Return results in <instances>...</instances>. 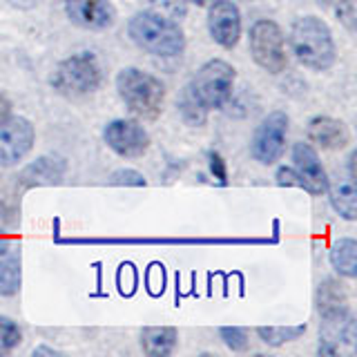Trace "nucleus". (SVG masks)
I'll list each match as a JSON object with an SVG mask.
<instances>
[{"label": "nucleus", "mask_w": 357, "mask_h": 357, "mask_svg": "<svg viewBox=\"0 0 357 357\" xmlns=\"http://www.w3.org/2000/svg\"><path fill=\"white\" fill-rule=\"evenodd\" d=\"M248 3H252V0H248Z\"/></svg>", "instance_id": "obj_32"}, {"label": "nucleus", "mask_w": 357, "mask_h": 357, "mask_svg": "<svg viewBox=\"0 0 357 357\" xmlns=\"http://www.w3.org/2000/svg\"><path fill=\"white\" fill-rule=\"evenodd\" d=\"M219 337L226 344V349H230L232 353H243L250 349V337L241 326H221Z\"/></svg>", "instance_id": "obj_22"}, {"label": "nucleus", "mask_w": 357, "mask_h": 357, "mask_svg": "<svg viewBox=\"0 0 357 357\" xmlns=\"http://www.w3.org/2000/svg\"><path fill=\"white\" fill-rule=\"evenodd\" d=\"M337 3H340V0H317V5L319 7H326V9H333Z\"/></svg>", "instance_id": "obj_30"}, {"label": "nucleus", "mask_w": 357, "mask_h": 357, "mask_svg": "<svg viewBox=\"0 0 357 357\" xmlns=\"http://www.w3.org/2000/svg\"><path fill=\"white\" fill-rule=\"evenodd\" d=\"M333 9H335V14H337V20L353 33L355 31V3L353 0H340Z\"/></svg>", "instance_id": "obj_24"}, {"label": "nucleus", "mask_w": 357, "mask_h": 357, "mask_svg": "<svg viewBox=\"0 0 357 357\" xmlns=\"http://www.w3.org/2000/svg\"><path fill=\"white\" fill-rule=\"evenodd\" d=\"M248 50L252 61L268 74H282L288 65L284 29L271 18H259L248 31Z\"/></svg>", "instance_id": "obj_6"}, {"label": "nucleus", "mask_w": 357, "mask_h": 357, "mask_svg": "<svg viewBox=\"0 0 357 357\" xmlns=\"http://www.w3.org/2000/svg\"><path fill=\"white\" fill-rule=\"evenodd\" d=\"M328 261L331 268L344 279H355L357 277V241L353 237H340L333 241L328 250Z\"/></svg>", "instance_id": "obj_17"}, {"label": "nucleus", "mask_w": 357, "mask_h": 357, "mask_svg": "<svg viewBox=\"0 0 357 357\" xmlns=\"http://www.w3.org/2000/svg\"><path fill=\"white\" fill-rule=\"evenodd\" d=\"M11 248V241H9V237H7V232L0 228V257H3L7 250Z\"/></svg>", "instance_id": "obj_28"}, {"label": "nucleus", "mask_w": 357, "mask_h": 357, "mask_svg": "<svg viewBox=\"0 0 357 357\" xmlns=\"http://www.w3.org/2000/svg\"><path fill=\"white\" fill-rule=\"evenodd\" d=\"M237 72L234 67L223 59H212L195 72L190 87L197 98L206 105V109H223L232 98Z\"/></svg>", "instance_id": "obj_5"}, {"label": "nucleus", "mask_w": 357, "mask_h": 357, "mask_svg": "<svg viewBox=\"0 0 357 357\" xmlns=\"http://www.w3.org/2000/svg\"><path fill=\"white\" fill-rule=\"evenodd\" d=\"M103 141L121 159H139L150 150V134L139 121L114 119L103 128Z\"/></svg>", "instance_id": "obj_8"}, {"label": "nucleus", "mask_w": 357, "mask_h": 357, "mask_svg": "<svg viewBox=\"0 0 357 357\" xmlns=\"http://www.w3.org/2000/svg\"><path fill=\"white\" fill-rule=\"evenodd\" d=\"M109 185H132V188H143L145 176L139 170H132V167H121V170H114L107 178Z\"/></svg>", "instance_id": "obj_23"}, {"label": "nucleus", "mask_w": 357, "mask_h": 357, "mask_svg": "<svg viewBox=\"0 0 357 357\" xmlns=\"http://www.w3.org/2000/svg\"><path fill=\"white\" fill-rule=\"evenodd\" d=\"M22 282V268H20V252L7 250L0 257V295L14 297L20 290Z\"/></svg>", "instance_id": "obj_18"}, {"label": "nucleus", "mask_w": 357, "mask_h": 357, "mask_svg": "<svg viewBox=\"0 0 357 357\" xmlns=\"http://www.w3.org/2000/svg\"><path fill=\"white\" fill-rule=\"evenodd\" d=\"M293 167L301 178V188L312 197H321L326 192L328 174L319 161L317 150L308 141H297L293 145Z\"/></svg>", "instance_id": "obj_12"}, {"label": "nucleus", "mask_w": 357, "mask_h": 357, "mask_svg": "<svg viewBox=\"0 0 357 357\" xmlns=\"http://www.w3.org/2000/svg\"><path fill=\"white\" fill-rule=\"evenodd\" d=\"M308 143H315L321 150H344L351 143V132L342 119L335 116H312L306 126Z\"/></svg>", "instance_id": "obj_13"}, {"label": "nucleus", "mask_w": 357, "mask_h": 357, "mask_svg": "<svg viewBox=\"0 0 357 357\" xmlns=\"http://www.w3.org/2000/svg\"><path fill=\"white\" fill-rule=\"evenodd\" d=\"M288 40L297 63L310 72H328L337 61L333 31L319 16H299L290 25Z\"/></svg>", "instance_id": "obj_2"}, {"label": "nucleus", "mask_w": 357, "mask_h": 357, "mask_svg": "<svg viewBox=\"0 0 357 357\" xmlns=\"http://www.w3.org/2000/svg\"><path fill=\"white\" fill-rule=\"evenodd\" d=\"M210 172L215 174V178H219L221 183H226V163L217 154V152H210Z\"/></svg>", "instance_id": "obj_26"}, {"label": "nucleus", "mask_w": 357, "mask_h": 357, "mask_svg": "<svg viewBox=\"0 0 357 357\" xmlns=\"http://www.w3.org/2000/svg\"><path fill=\"white\" fill-rule=\"evenodd\" d=\"M50 83L65 98H81L100 87L103 67L94 52H78L56 65Z\"/></svg>", "instance_id": "obj_4"}, {"label": "nucleus", "mask_w": 357, "mask_h": 357, "mask_svg": "<svg viewBox=\"0 0 357 357\" xmlns=\"http://www.w3.org/2000/svg\"><path fill=\"white\" fill-rule=\"evenodd\" d=\"M306 333V324H288V326H257V335L259 340L273 349H279V346L297 342L301 335Z\"/></svg>", "instance_id": "obj_20"}, {"label": "nucleus", "mask_w": 357, "mask_h": 357, "mask_svg": "<svg viewBox=\"0 0 357 357\" xmlns=\"http://www.w3.org/2000/svg\"><path fill=\"white\" fill-rule=\"evenodd\" d=\"M275 181L279 188H301V178L297 174V170L293 165H282L279 170L275 172ZM304 190V188H301Z\"/></svg>", "instance_id": "obj_25"}, {"label": "nucleus", "mask_w": 357, "mask_h": 357, "mask_svg": "<svg viewBox=\"0 0 357 357\" xmlns=\"http://www.w3.org/2000/svg\"><path fill=\"white\" fill-rule=\"evenodd\" d=\"M38 355H59L54 349H47V346H38V349H33V357Z\"/></svg>", "instance_id": "obj_29"}, {"label": "nucleus", "mask_w": 357, "mask_h": 357, "mask_svg": "<svg viewBox=\"0 0 357 357\" xmlns=\"http://www.w3.org/2000/svg\"><path fill=\"white\" fill-rule=\"evenodd\" d=\"M317 310H319L321 321H340V319L353 317L349 308V295H346V288L337 279H324L319 284Z\"/></svg>", "instance_id": "obj_14"}, {"label": "nucleus", "mask_w": 357, "mask_h": 357, "mask_svg": "<svg viewBox=\"0 0 357 357\" xmlns=\"http://www.w3.org/2000/svg\"><path fill=\"white\" fill-rule=\"evenodd\" d=\"M33 143L36 130L25 116H9L0 123V167H14L27 159Z\"/></svg>", "instance_id": "obj_9"}, {"label": "nucleus", "mask_w": 357, "mask_h": 357, "mask_svg": "<svg viewBox=\"0 0 357 357\" xmlns=\"http://www.w3.org/2000/svg\"><path fill=\"white\" fill-rule=\"evenodd\" d=\"M290 119L286 112L273 109L259 121L250 137V156L259 165H275L286 152Z\"/></svg>", "instance_id": "obj_7"}, {"label": "nucleus", "mask_w": 357, "mask_h": 357, "mask_svg": "<svg viewBox=\"0 0 357 357\" xmlns=\"http://www.w3.org/2000/svg\"><path fill=\"white\" fill-rule=\"evenodd\" d=\"M11 116V103H9V98L5 94H0V123H3L5 119Z\"/></svg>", "instance_id": "obj_27"}, {"label": "nucleus", "mask_w": 357, "mask_h": 357, "mask_svg": "<svg viewBox=\"0 0 357 357\" xmlns=\"http://www.w3.org/2000/svg\"><path fill=\"white\" fill-rule=\"evenodd\" d=\"M243 31L241 11L232 0H212L208 5V33L219 47L234 50Z\"/></svg>", "instance_id": "obj_10"}, {"label": "nucleus", "mask_w": 357, "mask_h": 357, "mask_svg": "<svg viewBox=\"0 0 357 357\" xmlns=\"http://www.w3.org/2000/svg\"><path fill=\"white\" fill-rule=\"evenodd\" d=\"M176 109H178V116L183 119L185 126H190V128H201V126H206V121H208V109H206V105L197 98V94L192 92V87H190V83L183 87L181 96H178V100H176Z\"/></svg>", "instance_id": "obj_19"}, {"label": "nucleus", "mask_w": 357, "mask_h": 357, "mask_svg": "<svg viewBox=\"0 0 357 357\" xmlns=\"http://www.w3.org/2000/svg\"><path fill=\"white\" fill-rule=\"evenodd\" d=\"M20 342H22V333L18 328V324L11 317L0 315V355L11 353Z\"/></svg>", "instance_id": "obj_21"}, {"label": "nucleus", "mask_w": 357, "mask_h": 357, "mask_svg": "<svg viewBox=\"0 0 357 357\" xmlns=\"http://www.w3.org/2000/svg\"><path fill=\"white\" fill-rule=\"evenodd\" d=\"M183 3H190V5H197V7H208L212 0H183Z\"/></svg>", "instance_id": "obj_31"}, {"label": "nucleus", "mask_w": 357, "mask_h": 357, "mask_svg": "<svg viewBox=\"0 0 357 357\" xmlns=\"http://www.w3.org/2000/svg\"><path fill=\"white\" fill-rule=\"evenodd\" d=\"M178 346V331L174 326H145L141 331V349L150 357L172 355Z\"/></svg>", "instance_id": "obj_16"}, {"label": "nucleus", "mask_w": 357, "mask_h": 357, "mask_svg": "<svg viewBox=\"0 0 357 357\" xmlns=\"http://www.w3.org/2000/svg\"><path fill=\"white\" fill-rule=\"evenodd\" d=\"M116 92L126 107L139 119H156L163 112L165 85L141 67H123L116 74Z\"/></svg>", "instance_id": "obj_3"}, {"label": "nucleus", "mask_w": 357, "mask_h": 357, "mask_svg": "<svg viewBox=\"0 0 357 357\" xmlns=\"http://www.w3.org/2000/svg\"><path fill=\"white\" fill-rule=\"evenodd\" d=\"M128 36L139 50L159 59H176L185 50V33L163 11L143 9L128 20Z\"/></svg>", "instance_id": "obj_1"}, {"label": "nucleus", "mask_w": 357, "mask_h": 357, "mask_svg": "<svg viewBox=\"0 0 357 357\" xmlns=\"http://www.w3.org/2000/svg\"><path fill=\"white\" fill-rule=\"evenodd\" d=\"M326 192L331 208L337 212V217L346 221L357 219V188H355V176L349 174H333L326 181Z\"/></svg>", "instance_id": "obj_15"}, {"label": "nucleus", "mask_w": 357, "mask_h": 357, "mask_svg": "<svg viewBox=\"0 0 357 357\" xmlns=\"http://www.w3.org/2000/svg\"><path fill=\"white\" fill-rule=\"evenodd\" d=\"M65 14L76 27L87 31H103L116 22L112 0H65Z\"/></svg>", "instance_id": "obj_11"}]
</instances>
